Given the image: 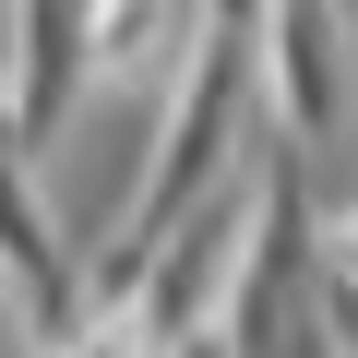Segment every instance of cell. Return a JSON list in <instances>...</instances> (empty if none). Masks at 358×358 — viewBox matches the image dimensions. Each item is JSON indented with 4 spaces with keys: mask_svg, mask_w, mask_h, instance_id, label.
Returning a JSON list of instances; mask_svg holds the SVG:
<instances>
[{
    "mask_svg": "<svg viewBox=\"0 0 358 358\" xmlns=\"http://www.w3.org/2000/svg\"><path fill=\"white\" fill-rule=\"evenodd\" d=\"M13 346H36V322H24V287L0 275V358H13Z\"/></svg>",
    "mask_w": 358,
    "mask_h": 358,
    "instance_id": "cell-2",
    "label": "cell"
},
{
    "mask_svg": "<svg viewBox=\"0 0 358 358\" xmlns=\"http://www.w3.org/2000/svg\"><path fill=\"white\" fill-rule=\"evenodd\" d=\"M263 108H275V155L299 179L334 143H358V24L334 0H275L263 13Z\"/></svg>",
    "mask_w": 358,
    "mask_h": 358,
    "instance_id": "cell-1",
    "label": "cell"
},
{
    "mask_svg": "<svg viewBox=\"0 0 358 358\" xmlns=\"http://www.w3.org/2000/svg\"><path fill=\"white\" fill-rule=\"evenodd\" d=\"M13 358H48V346H13Z\"/></svg>",
    "mask_w": 358,
    "mask_h": 358,
    "instance_id": "cell-3",
    "label": "cell"
}]
</instances>
